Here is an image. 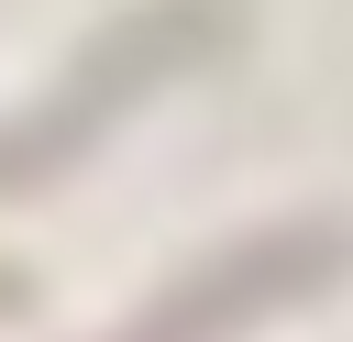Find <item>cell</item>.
<instances>
[{
	"instance_id": "cell-1",
	"label": "cell",
	"mask_w": 353,
	"mask_h": 342,
	"mask_svg": "<svg viewBox=\"0 0 353 342\" xmlns=\"http://www.w3.org/2000/svg\"><path fill=\"white\" fill-rule=\"evenodd\" d=\"M199 33H232V0H165V11L121 22V33L77 66V88H66L55 110H33V121H11V132H0V188H22V177H44V165H66V143H77V132H99V121H110V99H121V88H143V77H165V55H188Z\"/></svg>"
},
{
	"instance_id": "cell-2",
	"label": "cell",
	"mask_w": 353,
	"mask_h": 342,
	"mask_svg": "<svg viewBox=\"0 0 353 342\" xmlns=\"http://www.w3.org/2000/svg\"><path fill=\"white\" fill-rule=\"evenodd\" d=\"M331 265H342V232H265L254 254H232L221 276H199L176 309H154L132 342H221L243 309H265V298H287L298 276H331Z\"/></svg>"
}]
</instances>
